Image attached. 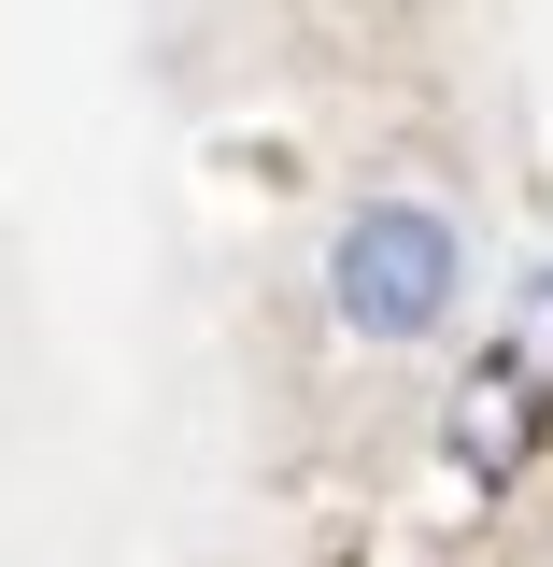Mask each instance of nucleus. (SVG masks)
Instances as JSON below:
<instances>
[{
  "label": "nucleus",
  "mask_w": 553,
  "mask_h": 567,
  "mask_svg": "<svg viewBox=\"0 0 553 567\" xmlns=\"http://www.w3.org/2000/svg\"><path fill=\"white\" fill-rule=\"evenodd\" d=\"M454 298H469V227L440 199H369L327 241V312H341V341H383L412 354L454 327Z\"/></svg>",
  "instance_id": "1"
}]
</instances>
